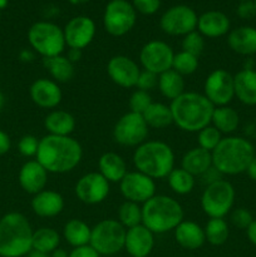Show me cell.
Here are the masks:
<instances>
[{
    "mask_svg": "<svg viewBox=\"0 0 256 257\" xmlns=\"http://www.w3.org/2000/svg\"><path fill=\"white\" fill-rule=\"evenodd\" d=\"M83 157V148L70 136L47 135L39 140L35 160L48 173H68L78 167Z\"/></svg>",
    "mask_w": 256,
    "mask_h": 257,
    "instance_id": "cell-1",
    "label": "cell"
},
{
    "mask_svg": "<svg viewBox=\"0 0 256 257\" xmlns=\"http://www.w3.org/2000/svg\"><path fill=\"white\" fill-rule=\"evenodd\" d=\"M173 124L190 133H198L211 124L215 105L196 92H185L170 104Z\"/></svg>",
    "mask_w": 256,
    "mask_h": 257,
    "instance_id": "cell-2",
    "label": "cell"
},
{
    "mask_svg": "<svg viewBox=\"0 0 256 257\" xmlns=\"http://www.w3.org/2000/svg\"><path fill=\"white\" fill-rule=\"evenodd\" d=\"M212 166L222 176H236L246 172L251 160L255 157L252 143L243 137H223L211 152Z\"/></svg>",
    "mask_w": 256,
    "mask_h": 257,
    "instance_id": "cell-3",
    "label": "cell"
},
{
    "mask_svg": "<svg viewBox=\"0 0 256 257\" xmlns=\"http://www.w3.org/2000/svg\"><path fill=\"white\" fill-rule=\"evenodd\" d=\"M33 231L29 220L20 212H9L0 218V256L24 257L33 250Z\"/></svg>",
    "mask_w": 256,
    "mask_h": 257,
    "instance_id": "cell-4",
    "label": "cell"
},
{
    "mask_svg": "<svg viewBox=\"0 0 256 257\" xmlns=\"http://www.w3.org/2000/svg\"><path fill=\"white\" fill-rule=\"evenodd\" d=\"M183 217L181 203L170 196L155 195L142 205V225L155 235L175 231Z\"/></svg>",
    "mask_w": 256,
    "mask_h": 257,
    "instance_id": "cell-5",
    "label": "cell"
},
{
    "mask_svg": "<svg viewBox=\"0 0 256 257\" xmlns=\"http://www.w3.org/2000/svg\"><path fill=\"white\" fill-rule=\"evenodd\" d=\"M132 160L136 171L152 180L167 178L175 168V152L162 141H146L136 148Z\"/></svg>",
    "mask_w": 256,
    "mask_h": 257,
    "instance_id": "cell-6",
    "label": "cell"
},
{
    "mask_svg": "<svg viewBox=\"0 0 256 257\" xmlns=\"http://www.w3.org/2000/svg\"><path fill=\"white\" fill-rule=\"evenodd\" d=\"M28 40L33 50L43 58L62 55L67 47L63 29L50 22L34 23L28 32Z\"/></svg>",
    "mask_w": 256,
    "mask_h": 257,
    "instance_id": "cell-7",
    "label": "cell"
},
{
    "mask_svg": "<svg viewBox=\"0 0 256 257\" xmlns=\"http://www.w3.org/2000/svg\"><path fill=\"white\" fill-rule=\"evenodd\" d=\"M125 230L114 218L102 220L92 227L89 245L100 256H113L124 248Z\"/></svg>",
    "mask_w": 256,
    "mask_h": 257,
    "instance_id": "cell-8",
    "label": "cell"
},
{
    "mask_svg": "<svg viewBox=\"0 0 256 257\" xmlns=\"http://www.w3.org/2000/svg\"><path fill=\"white\" fill-rule=\"evenodd\" d=\"M235 196L233 186L221 178L206 186L201 196V208L210 218H223L232 210Z\"/></svg>",
    "mask_w": 256,
    "mask_h": 257,
    "instance_id": "cell-9",
    "label": "cell"
},
{
    "mask_svg": "<svg viewBox=\"0 0 256 257\" xmlns=\"http://www.w3.org/2000/svg\"><path fill=\"white\" fill-rule=\"evenodd\" d=\"M150 127L142 114L127 112L115 122L113 127V140L123 147L137 148L147 141Z\"/></svg>",
    "mask_w": 256,
    "mask_h": 257,
    "instance_id": "cell-10",
    "label": "cell"
},
{
    "mask_svg": "<svg viewBox=\"0 0 256 257\" xmlns=\"http://www.w3.org/2000/svg\"><path fill=\"white\" fill-rule=\"evenodd\" d=\"M137 20L136 9L125 0H112L103 15V25L112 37H123L133 29Z\"/></svg>",
    "mask_w": 256,
    "mask_h": 257,
    "instance_id": "cell-11",
    "label": "cell"
},
{
    "mask_svg": "<svg viewBox=\"0 0 256 257\" xmlns=\"http://www.w3.org/2000/svg\"><path fill=\"white\" fill-rule=\"evenodd\" d=\"M197 22L198 17L192 8L187 5H176L163 13L160 25L166 34L185 37L197 29Z\"/></svg>",
    "mask_w": 256,
    "mask_h": 257,
    "instance_id": "cell-12",
    "label": "cell"
},
{
    "mask_svg": "<svg viewBox=\"0 0 256 257\" xmlns=\"http://www.w3.org/2000/svg\"><path fill=\"white\" fill-rule=\"evenodd\" d=\"M175 57L172 47L162 40H151L146 43L140 52V62L145 70L160 75L172 69Z\"/></svg>",
    "mask_w": 256,
    "mask_h": 257,
    "instance_id": "cell-13",
    "label": "cell"
},
{
    "mask_svg": "<svg viewBox=\"0 0 256 257\" xmlns=\"http://www.w3.org/2000/svg\"><path fill=\"white\" fill-rule=\"evenodd\" d=\"M203 94L215 107L228 105L235 98L233 75L225 69L212 70L205 80Z\"/></svg>",
    "mask_w": 256,
    "mask_h": 257,
    "instance_id": "cell-14",
    "label": "cell"
},
{
    "mask_svg": "<svg viewBox=\"0 0 256 257\" xmlns=\"http://www.w3.org/2000/svg\"><path fill=\"white\" fill-rule=\"evenodd\" d=\"M119 190L125 201L143 205L156 195V182L138 171H128L119 182Z\"/></svg>",
    "mask_w": 256,
    "mask_h": 257,
    "instance_id": "cell-15",
    "label": "cell"
},
{
    "mask_svg": "<svg viewBox=\"0 0 256 257\" xmlns=\"http://www.w3.org/2000/svg\"><path fill=\"white\" fill-rule=\"evenodd\" d=\"M110 183L99 172H90L82 176L74 187L75 196L85 205H98L108 197Z\"/></svg>",
    "mask_w": 256,
    "mask_h": 257,
    "instance_id": "cell-16",
    "label": "cell"
},
{
    "mask_svg": "<svg viewBox=\"0 0 256 257\" xmlns=\"http://www.w3.org/2000/svg\"><path fill=\"white\" fill-rule=\"evenodd\" d=\"M63 32L69 49L83 50L94 39L95 24L88 17H74L67 23Z\"/></svg>",
    "mask_w": 256,
    "mask_h": 257,
    "instance_id": "cell-17",
    "label": "cell"
},
{
    "mask_svg": "<svg viewBox=\"0 0 256 257\" xmlns=\"http://www.w3.org/2000/svg\"><path fill=\"white\" fill-rule=\"evenodd\" d=\"M108 77L122 88H133L137 84L141 69L137 63L127 55H114L107 64Z\"/></svg>",
    "mask_w": 256,
    "mask_h": 257,
    "instance_id": "cell-18",
    "label": "cell"
},
{
    "mask_svg": "<svg viewBox=\"0 0 256 257\" xmlns=\"http://www.w3.org/2000/svg\"><path fill=\"white\" fill-rule=\"evenodd\" d=\"M33 103L44 109H54L62 102V89L53 79L39 78L34 80L29 89Z\"/></svg>",
    "mask_w": 256,
    "mask_h": 257,
    "instance_id": "cell-19",
    "label": "cell"
},
{
    "mask_svg": "<svg viewBox=\"0 0 256 257\" xmlns=\"http://www.w3.org/2000/svg\"><path fill=\"white\" fill-rule=\"evenodd\" d=\"M155 247V233L142 223L128 228L125 232L124 250L131 257H147Z\"/></svg>",
    "mask_w": 256,
    "mask_h": 257,
    "instance_id": "cell-20",
    "label": "cell"
},
{
    "mask_svg": "<svg viewBox=\"0 0 256 257\" xmlns=\"http://www.w3.org/2000/svg\"><path fill=\"white\" fill-rule=\"evenodd\" d=\"M48 171L37 160L28 161L22 166L18 181L23 190L30 195H37L45 190L48 183Z\"/></svg>",
    "mask_w": 256,
    "mask_h": 257,
    "instance_id": "cell-21",
    "label": "cell"
},
{
    "mask_svg": "<svg viewBox=\"0 0 256 257\" xmlns=\"http://www.w3.org/2000/svg\"><path fill=\"white\" fill-rule=\"evenodd\" d=\"M30 205L33 212L39 217H55L64 210V198L55 191L43 190L42 192L33 196Z\"/></svg>",
    "mask_w": 256,
    "mask_h": 257,
    "instance_id": "cell-22",
    "label": "cell"
},
{
    "mask_svg": "<svg viewBox=\"0 0 256 257\" xmlns=\"http://www.w3.org/2000/svg\"><path fill=\"white\" fill-rule=\"evenodd\" d=\"M230 25L227 15L217 10H210L198 17L197 32L206 38H220L227 34Z\"/></svg>",
    "mask_w": 256,
    "mask_h": 257,
    "instance_id": "cell-23",
    "label": "cell"
},
{
    "mask_svg": "<svg viewBox=\"0 0 256 257\" xmlns=\"http://www.w3.org/2000/svg\"><path fill=\"white\" fill-rule=\"evenodd\" d=\"M227 44L233 53L243 57L256 54V28L238 27L227 35Z\"/></svg>",
    "mask_w": 256,
    "mask_h": 257,
    "instance_id": "cell-24",
    "label": "cell"
},
{
    "mask_svg": "<svg viewBox=\"0 0 256 257\" xmlns=\"http://www.w3.org/2000/svg\"><path fill=\"white\" fill-rule=\"evenodd\" d=\"M173 232H175L176 242L186 250H198L206 242L203 227L193 221L183 220Z\"/></svg>",
    "mask_w": 256,
    "mask_h": 257,
    "instance_id": "cell-25",
    "label": "cell"
},
{
    "mask_svg": "<svg viewBox=\"0 0 256 257\" xmlns=\"http://www.w3.org/2000/svg\"><path fill=\"white\" fill-rule=\"evenodd\" d=\"M235 97L245 105H256V70L246 69L233 75Z\"/></svg>",
    "mask_w": 256,
    "mask_h": 257,
    "instance_id": "cell-26",
    "label": "cell"
},
{
    "mask_svg": "<svg viewBox=\"0 0 256 257\" xmlns=\"http://www.w3.org/2000/svg\"><path fill=\"white\" fill-rule=\"evenodd\" d=\"M98 172L109 183H119L128 173L127 163L122 156L114 152H105L98 160Z\"/></svg>",
    "mask_w": 256,
    "mask_h": 257,
    "instance_id": "cell-27",
    "label": "cell"
},
{
    "mask_svg": "<svg viewBox=\"0 0 256 257\" xmlns=\"http://www.w3.org/2000/svg\"><path fill=\"white\" fill-rule=\"evenodd\" d=\"M211 167H212V155H211V152L202 150L198 146L188 150L181 160V168L187 171L195 177L196 176L201 177Z\"/></svg>",
    "mask_w": 256,
    "mask_h": 257,
    "instance_id": "cell-28",
    "label": "cell"
},
{
    "mask_svg": "<svg viewBox=\"0 0 256 257\" xmlns=\"http://www.w3.org/2000/svg\"><path fill=\"white\" fill-rule=\"evenodd\" d=\"M44 128L48 135L70 136L75 130V118L67 110L54 109L44 118Z\"/></svg>",
    "mask_w": 256,
    "mask_h": 257,
    "instance_id": "cell-29",
    "label": "cell"
},
{
    "mask_svg": "<svg viewBox=\"0 0 256 257\" xmlns=\"http://www.w3.org/2000/svg\"><path fill=\"white\" fill-rule=\"evenodd\" d=\"M43 65L58 84L68 83L74 78V64L68 59L67 55L62 54L52 58H43Z\"/></svg>",
    "mask_w": 256,
    "mask_h": 257,
    "instance_id": "cell-30",
    "label": "cell"
},
{
    "mask_svg": "<svg viewBox=\"0 0 256 257\" xmlns=\"http://www.w3.org/2000/svg\"><path fill=\"white\" fill-rule=\"evenodd\" d=\"M90 232L92 228L88 223L78 218H72L63 227V237L73 248L89 245Z\"/></svg>",
    "mask_w": 256,
    "mask_h": 257,
    "instance_id": "cell-31",
    "label": "cell"
},
{
    "mask_svg": "<svg viewBox=\"0 0 256 257\" xmlns=\"http://www.w3.org/2000/svg\"><path fill=\"white\" fill-rule=\"evenodd\" d=\"M211 124L220 131L222 135H231L235 132L240 124V115L230 105L215 107L212 113Z\"/></svg>",
    "mask_w": 256,
    "mask_h": 257,
    "instance_id": "cell-32",
    "label": "cell"
},
{
    "mask_svg": "<svg viewBox=\"0 0 256 257\" xmlns=\"http://www.w3.org/2000/svg\"><path fill=\"white\" fill-rule=\"evenodd\" d=\"M157 87L161 94L172 102L185 93V79L176 70L170 69L158 75Z\"/></svg>",
    "mask_w": 256,
    "mask_h": 257,
    "instance_id": "cell-33",
    "label": "cell"
},
{
    "mask_svg": "<svg viewBox=\"0 0 256 257\" xmlns=\"http://www.w3.org/2000/svg\"><path fill=\"white\" fill-rule=\"evenodd\" d=\"M142 115L148 127L155 128V130H165L173 124L170 105L163 104V103L153 102Z\"/></svg>",
    "mask_w": 256,
    "mask_h": 257,
    "instance_id": "cell-34",
    "label": "cell"
},
{
    "mask_svg": "<svg viewBox=\"0 0 256 257\" xmlns=\"http://www.w3.org/2000/svg\"><path fill=\"white\" fill-rule=\"evenodd\" d=\"M60 245V235L52 227H40L33 233V250L52 253Z\"/></svg>",
    "mask_w": 256,
    "mask_h": 257,
    "instance_id": "cell-35",
    "label": "cell"
},
{
    "mask_svg": "<svg viewBox=\"0 0 256 257\" xmlns=\"http://www.w3.org/2000/svg\"><path fill=\"white\" fill-rule=\"evenodd\" d=\"M203 231L206 241L212 246L223 245L230 236L228 223L223 218H210L203 227Z\"/></svg>",
    "mask_w": 256,
    "mask_h": 257,
    "instance_id": "cell-36",
    "label": "cell"
},
{
    "mask_svg": "<svg viewBox=\"0 0 256 257\" xmlns=\"http://www.w3.org/2000/svg\"><path fill=\"white\" fill-rule=\"evenodd\" d=\"M168 186L175 193L180 196L188 195L195 188V176L188 173L183 168H173L167 177Z\"/></svg>",
    "mask_w": 256,
    "mask_h": 257,
    "instance_id": "cell-37",
    "label": "cell"
},
{
    "mask_svg": "<svg viewBox=\"0 0 256 257\" xmlns=\"http://www.w3.org/2000/svg\"><path fill=\"white\" fill-rule=\"evenodd\" d=\"M118 221L125 230L142 223V206L138 203L124 201L118 208Z\"/></svg>",
    "mask_w": 256,
    "mask_h": 257,
    "instance_id": "cell-38",
    "label": "cell"
},
{
    "mask_svg": "<svg viewBox=\"0 0 256 257\" xmlns=\"http://www.w3.org/2000/svg\"><path fill=\"white\" fill-rule=\"evenodd\" d=\"M172 69L176 70L182 77L193 74L198 69V58L190 54V53L183 52V50H181L180 53H175Z\"/></svg>",
    "mask_w": 256,
    "mask_h": 257,
    "instance_id": "cell-39",
    "label": "cell"
},
{
    "mask_svg": "<svg viewBox=\"0 0 256 257\" xmlns=\"http://www.w3.org/2000/svg\"><path fill=\"white\" fill-rule=\"evenodd\" d=\"M222 138V133L218 130H216L212 124H210L197 133L198 147L205 151H208V152H212L217 147Z\"/></svg>",
    "mask_w": 256,
    "mask_h": 257,
    "instance_id": "cell-40",
    "label": "cell"
},
{
    "mask_svg": "<svg viewBox=\"0 0 256 257\" xmlns=\"http://www.w3.org/2000/svg\"><path fill=\"white\" fill-rule=\"evenodd\" d=\"M153 103L152 97L148 92L145 90L136 89L135 92L131 94L130 100H128V105H130V112L138 113V114H143L148 107Z\"/></svg>",
    "mask_w": 256,
    "mask_h": 257,
    "instance_id": "cell-41",
    "label": "cell"
},
{
    "mask_svg": "<svg viewBox=\"0 0 256 257\" xmlns=\"http://www.w3.org/2000/svg\"><path fill=\"white\" fill-rule=\"evenodd\" d=\"M205 49V39L202 35L195 30V32L190 33V34L185 35L182 39V50L187 52L190 54L195 55V57L200 58V55L203 53Z\"/></svg>",
    "mask_w": 256,
    "mask_h": 257,
    "instance_id": "cell-42",
    "label": "cell"
},
{
    "mask_svg": "<svg viewBox=\"0 0 256 257\" xmlns=\"http://www.w3.org/2000/svg\"><path fill=\"white\" fill-rule=\"evenodd\" d=\"M38 147H39V140L32 135L23 136L18 143V150H19L20 155L24 157H35Z\"/></svg>",
    "mask_w": 256,
    "mask_h": 257,
    "instance_id": "cell-43",
    "label": "cell"
},
{
    "mask_svg": "<svg viewBox=\"0 0 256 257\" xmlns=\"http://www.w3.org/2000/svg\"><path fill=\"white\" fill-rule=\"evenodd\" d=\"M230 220L231 223H232L235 227L240 228V230H247L248 226L252 223L253 217L247 208L240 207L236 208V210H233L232 212H231Z\"/></svg>",
    "mask_w": 256,
    "mask_h": 257,
    "instance_id": "cell-44",
    "label": "cell"
},
{
    "mask_svg": "<svg viewBox=\"0 0 256 257\" xmlns=\"http://www.w3.org/2000/svg\"><path fill=\"white\" fill-rule=\"evenodd\" d=\"M158 85V75L148 70H141L140 77H138L137 84L136 88L140 90H145V92L150 93V90L155 89Z\"/></svg>",
    "mask_w": 256,
    "mask_h": 257,
    "instance_id": "cell-45",
    "label": "cell"
},
{
    "mask_svg": "<svg viewBox=\"0 0 256 257\" xmlns=\"http://www.w3.org/2000/svg\"><path fill=\"white\" fill-rule=\"evenodd\" d=\"M136 12L143 15H152L160 9L161 0H132Z\"/></svg>",
    "mask_w": 256,
    "mask_h": 257,
    "instance_id": "cell-46",
    "label": "cell"
},
{
    "mask_svg": "<svg viewBox=\"0 0 256 257\" xmlns=\"http://www.w3.org/2000/svg\"><path fill=\"white\" fill-rule=\"evenodd\" d=\"M237 15L241 19H252L256 15L255 3L252 0H250V2H241L237 7Z\"/></svg>",
    "mask_w": 256,
    "mask_h": 257,
    "instance_id": "cell-47",
    "label": "cell"
},
{
    "mask_svg": "<svg viewBox=\"0 0 256 257\" xmlns=\"http://www.w3.org/2000/svg\"><path fill=\"white\" fill-rule=\"evenodd\" d=\"M69 257H100L99 253L94 250L90 245L74 247L69 252Z\"/></svg>",
    "mask_w": 256,
    "mask_h": 257,
    "instance_id": "cell-48",
    "label": "cell"
},
{
    "mask_svg": "<svg viewBox=\"0 0 256 257\" xmlns=\"http://www.w3.org/2000/svg\"><path fill=\"white\" fill-rule=\"evenodd\" d=\"M201 177H202L203 182H205L206 186H207L210 185V183H213L216 182V181L221 180V178H222V175H221V173L212 166V167H211L208 171H206Z\"/></svg>",
    "mask_w": 256,
    "mask_h": 257,
    "instance_id": "cell-49",
    "label": "cell"
},
{
    "mask_svg": "<svg viewBox=\"0 0 256 257\" xmlns=\"http://www.w3.org/2000/svg\"><path fill=\"white\" fill-rule=\"evenodd\" d=\"M12 148V141L10 137L8 136V133H5L4 131L0 130V156L7 155L8 152Z\"/></svg>",
    "mask_w": 256,
    "mask_h": 257,
    "instance_id": "cell-50",
    "label": "cell"
},
{
    "mask_svg": "<svg viewBox=\"0 0 256 257\" xmlns=\"http://www.w3.org/2000/svg\"><path fill=\"white\" fill-rule=\"evenodd\" d=\"M246 235H247L248 241H250L253 246H256V220H253L252 223L248 226L247 230H246Z\"/></svg>",
    "mask_w": 256,
    "mask_h": 257,
    "instance_id": "cell-51",
    "label": "cell"
},
{
    "mask_svg": "<svg viewBox=\"0 0 256 257\" xmlns=\"http://www.w3.org/2000/svg\"><path fill=\"white\" fill-rule=\"evenodd\" d=\"M19 59L24 63H30L35 59L34 52H32L30 49H23L19 53Z\"/></svg>",
    "mask_w": 256,
    "mask_h": 257,
    "instance_id": "cell-52",
    "label": "cell"
},
{
    "mask_svg": "<svg viewBox=\"0 0 256 257\" xmlns=\"http://www.w3.org/2000/svg\"><path fill=\"white\" fill-rule=\"evenodd\" d=\"M67 58L70 60V62L73 63V64H75V63L79 62V60L82 59V50L69 49V50H68Z\"/></svg>",
    "mask_w": 256,
    "mask_h": 257,
    "instance_id": "cell-53",
    "label": "cell"
},
{
    "mask_svg": "<svg viewBox=\"0 0 256 257\" xmlns=\"http://www.w3.org/2000/svg\"><path fill=\"white\" fill-rule=\"evenodd\" d=\"M246 173H247V176L251 178V180L256 181V155L255 157L251 160L250 165H248L247 170H246Z\"/></svg>",
    "mask_w": 256,
    "mask_h": 257,
    "instance_id": "cell-54",
    "label": "cell"
},
{
    "mask_svg": "<svg viewBox=\"0 0 256 257\" xmlns=\"http://www.w3.org/2000/svg\"><path fill=\"white\" fill-rule=\"evenodd\" d=\"M50 257H69V253L65 250H63V248L58 247L57 250H54L50 253Z\"/></svg>",
    "mask_w": 256,
    "mask_h": 257,
    "instance_id": "cell-55",
    "label": "cell"
},
{
    "mask_svg": "<svg viewBox=\"0 0 256 257\" xmlns=\"http://www.w3.org/2000/svg\"><path fill=\"white\" fill-rule=\"evenodd\" d=\"M28 257H50V253L42 252V251L32 250L29 253H28Z\"/></svg>",
    "mask_w": 256,
    "mask_h": 257,
    "instance_id": "cell-56",
    "label": "cell"
},
{
    "mask_svg": "<svg viewBox=\"0 0 256 257\" xmlns=\"http://www.w3.org/2000/svg\"><path fill=\"white\" fill-rule=\"evenodd\" d=\"M4 104H5V97H4V94L0 92V109H3Z\"/></svg>",
    "mask_w": 256,
    "mask_h": 257,
    "instance_id": "cell-57",
    "label": "cell"
},
{
    "mask_svg": "<svg viewBox=\"0 0 256 257\" xmlns=\"http://www.w3.org/2000/svg\"><path fill=\"white\" fill-rule=\"evenodd\" d=\"M85 2H89V0H69L70 4H73V5L82 4V3H85Z\"/></svg>",
    "mask_w": 256,
    "mask_h": 257,
    "instance_id": "cell-58",
    "label": "cell"
},
{
    "mask_svg": "<svg viewBox=\"0 0 256 257\" xmlns=\"http://www.w3.org/2000/svg\"><path fill=\"white\" fill-rule=\"evenodd\" d=\"M8 2H9V0H0V10L4 9V8H7Z\"/></svg>",
    "mask_w": 256,
    "mask_h": 257,
    "instance_id": "cell-59",
    "label": "cell"
},
{
    "mask_svg": "<svg viewBox=\"0 0 256 257\" xmlns=\"http://www.w3.org/2000/svg\"><path fill=\"white\" fill-rule=\"evenodd\" d=\"M240 2H250V0H240Z\"/></svg>",
    "mask_w": 256,
    "mask_h": 257,
    "instance_id": "cell-60",
    "label": "cell"
},
{
    "mask_svg": "<svg viewBox=\"0 0 256 257\" xmlns=\"http://www.w3.org/2000/svg\"><path fill=\"white\" fill-rule=\"evenodd\" d=\"M253 3H255V8H256V0H253Z\"/></svg>",
    "mask_w": 256,
    "mask_h": 257,
    "instance_id": "cell-61",
    "label": "cell"
},
{
    "mask_svg": "<svg viewBox=\"0 0 256 257\" xmlns=\"http://www.w3.org/2000/svg\"><path fill=\"white\" fill-rule=\"evenodd\" d=\"M0 257H2V256H0Z\"/></svg>",
    "mask_w": 256,
    "mask_h": 257,
    "instance_id": "cell-62",
    "label": "cell"
},
{
    "mask_svg": "<svg viewBox=\"0 0 256 257\" xmlns=\"http://www.w3.org/2000/svg\"><path fill=\"white\" fill-rule=\"evenodd\" d=\"M24 257H25V256H24Z\"/></svg>",
    "mask_w": 256,
    "mask_h": 257,
    "instance_id": "cell-63",
    "label": "cell"
}]
</instances>
